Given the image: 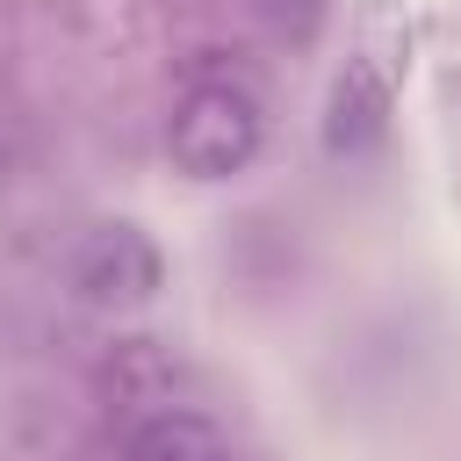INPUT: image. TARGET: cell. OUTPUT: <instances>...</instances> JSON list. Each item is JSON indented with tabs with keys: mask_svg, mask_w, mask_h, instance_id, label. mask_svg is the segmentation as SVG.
<instances>
[{
	"mask_svg": "<svg viewBox=\"0 0 461 461\" xmlns=\"http://www.w3.org/2000/svg\"><path fill=\"white\" fill-rule=\"evenodd\" d=\"M259 144H267V115L230 79L187 86L180 108H173V122H166V151H173V166L187 180H230V173H245L259 158Z\"/></svg>",
	"mask_w": 461,
	"mask_h": 461,
	"instance_id": "cell-1",
	"label": "cell"
},
{
	"mask_svg": "<svg viewBox=\"0 0 461 461\" xmlns=\"http://www.w3.org/2000/svg\"><path fill=\"white\" fill-rule=\"evenodd\" d=\"M403 29L375 22L360 36V50L346 58V72L331 79V101H324V151L331 158H353L367 151L382 130H389V108H396V79H403Z\"/></svg>",
	"mask_w": 461,
	"mask_h": 461,
	"instance_id": "cell-2",
	"label": "cell"
},
{
	"mask_svg": "<svg viewBox=\"0 0 461 461\" xmlns=\"http://www.w3.org/2000/svg\"><path fill=\"white\" fill-rule=\"evenodd\" d=\"M65 281H72V295L86 310H137V303H151L166 288V259L137 223H101V230H86L72 245Z\"/></svg>",
	"mask_w": 461,
	"mask_h": 461,
	"instance_id": "cell-3",
	"label": "cell"
},
{
	"mask_svg": "<svg viewBox=\"0 0 461 461\" xmlns=\"http://www.w3.org/2000/svg\"><path fill=\"white\" fill-rule=\"evenodd\" d=\"M122 461H230V447L202 411H151L130 425Z\"/></svg>",
	"mask_w": 461,
	"mask_h": 461,
	"instance_id": "cell-4",
	"label": "cell"
},
{
	"mask_svg": "<svg viewBox=\"0 0 461 461\" xmlns=\"http://www.w3.org/2000/svg\"><path fill=\"white\" fill-rule=\"evenodd\" d=\"M252 14H267L274 29H317L324 0H252Z\"/></svg>",
	"mask_w": 461,
	"mask_h": 461,
	"instance_id": "cell-5",
	"label": "cell"
}]
</instances>
